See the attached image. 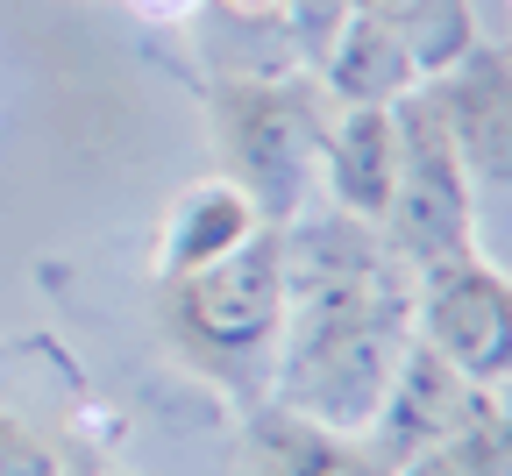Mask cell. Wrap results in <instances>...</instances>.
<instances>
[{
	"label": "cell",
	"mask_w": 512,
	"mask_h": 476,
	"mask_svg": "<svg viewBox=\"0 0 512 476\" xmlns=\"http://www.w3.org/2000/svg\"><path fill=\"white\" fill-rule=\"evenodd\" d=\"M249 455H256V476H399L363 434L292 420L278 405L249 413Z\"/></svg>",
	"instance_id": "obj_8"
},
{
	"label": "cell",
	"mask_w": 512,
	"mask_h": 476,
	"mask_svg": "<svg viewBox=\"0 0 512 476\" xmlns=\"http://www.w3.org/2000/svg\"><path fill=\"white\" fill-rule=\"evenodd\" d=\"M0 476H72L64 448L8 398H0Z\"/></svg>",
	"instance_id": "obj_12"
},
{
	"label": "cell",
	"mask_w": 512,
	"mask_h": 476,
	"mask_svg": "<svg viewBox=\"0 0 512 476\" xmlns=\"http://www.w3.org/2000/svg\"><path fill=\"white\" fill-rule=\"evenodd\" d=\"M427 100L448 121L470 192H512V50L470 43L448 72L427 79Z\"/></svg>",
	"instance_id": "obj_6"
},
{
	"label": "cell",
	"mask_w": 512,
	"mask_h": 476,
	"mask_svg": "<svg viewBox=\"0 0 512 476\" xmlns=\"http://www.w3.org/2000/svg\"><path fill=\"white\" fill-rule=\"evenodd\" d=\"M392 128H399V164H392V199H384L377 235L392 242V256L406 270L470 256L477 249V192L463 178V157L448 143V121L427 100V86L392 100Z\"/></svg>",
	"instance_id": "obj_4"
},
{
	"label": "cell",
	"mask_w": 512,
	"mask_h": 476,
	"mask_svg": "<svg viewBox=\"0 0 512 476\" xmlns=\"http://www.w3.org/2000/svg\"><path fill=\"white\" fill-rule=\"evenodd\" d=\"M392 164H399V128L392 107H335L328 135H320V185H328V207L349 221H384V199H392Z\"/></svg>",
	"instance_id": "obj_7"
},
{
	"label": "cell",
	"mask_w": 512,
	"mask_h": 476,
	"mask_svg": "<svg viewBox=\"0 0 512 476\" xmlns=\"http://www.w3.org/2000/svg\"><path fill=\"white\" fill-rule=\"evenodd\" d=\"M413 349V270L370 221L335 207L285 221V342L271 405L363 434Z\"/></svg>",
	"instance_id": "obj_1"
},
{
	"label": "cell",
	"mask_w": 512,
	"mask_h": 476,
	"mask_svg": "<svg viewBox=\"0 0 512 476\" xmlns=\"http://www.w3.org/2000/svg\"><path fill=\"white\" fill-rule=\"evenodd\" d=\"M399 476H512V384L470 391V405L420 455H406Z\"/></svg>",
	"instance_id": "obj_10"
},
{
	"label": "cell",
	"mask_w": 512,
	"mask_h": 476,
	"mask_svg": "<svg viewBox=\"0 0 512 476\" xmlns=\"http://www.w3.org/2000/svg\"><path fill=\"white\" fill-rule=\"evenodd\" d=\"M207 114H214L221 178L249 207L271 228L306 214V192L320 178V135H328V114H335L328 86L306 64H292V72H228L207 86Z\"/></svg>",
	"instance_id": "obj_3"
},
{
	"label": "cell",
	"mask_w": 512,
	"mask_h": 476,
	"mask_svg": "<svg viewBox=\"0 0 512 476\" xmlns=\"http://www.w3.org/2000/svg\"><path fill=\"white\" fill-rule=\"evenodd\" d=\"M157 327L185 370L228 391L242 413H264L285 342V228H256L242 249L157 278Z\"/></svg>",
	"instance_id": "obj_2"
},
{
	"label": "cell",
	"mask_w": 512,
	"mask_h": 476,
	"mask_svg": "<svg viewBox=\"0 0 512 476\" xmlns=\"http://www.w3.org/2000/svg\"><path fill=\"white\" fill-rule=\"evenodd\" d=\"M349 15H363L370 29H384L406 57H413V72L420 86L434 72H448L470 43H477V15H470V0H349Z\"/></svg>",
	"instance_id": "obj_11"
},
{
	"label": "cell",
	"mask_w": 512,
	"mask_h": 476,
	"mask_svg": "<svg viewBox=\"0 0 512 476\" xmlns=\"http://www.w3.org/2000/svg\"><path fill=\"white\" fill-rule=\"evenodd\" d=\"M256 228H271V221L256 214L228 178L192 185L178 207L164 214V235H157V278H178V270H200V263H214V256L242 249Z\"/></svg>",
	"instance_id": "obj_9"
},
{
	"label": "cell",
	"mask_w": 512,
	"mask_h": 476,
	"mask_svg": "<svg viewBox=\"0 0 512 476\" xmlns=\"http://www.w3.org/2000/svg\"><path fill=\"white\" fill-rule=\"evenodd\" d=\"M413 342L477 391L512 384V278L484 249L413 270Z\"/></svg>",
	"instance_id": "obj_5"
}]
</instances>
